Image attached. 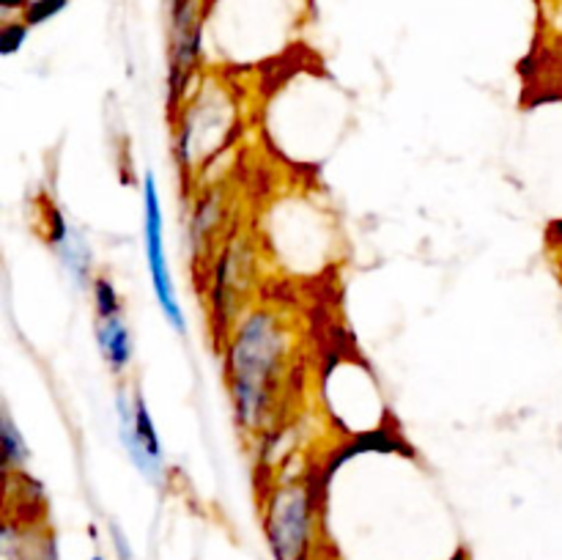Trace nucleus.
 <instances>
[{
    "instance_id": "f257e3e1",
    "label": "nucleus",
    "mask_w": 562,
    "mask_h": 560,
    "mask_svg": "<svg viewBox=\"0 0 562 560\" xmlns=\"http://www.w3.org/2000/svg\"><path fill=\"white\" fill-rule=\"evenodd\" d=\"M296 327L283 305L258 302L231 327L223 349V379L236 426L250 437L283 423L296 377Z\"/></svg>"
},
{
    "instance_id": "f03ea898",
    "label": "nucleus",
    "mask_w": 562,
    "mask_h": 560,
    "mask_svg": "<svg viewBox=\"0 0 562 560\" xmlns=\"http://www.w3.org/2000/svg\"><path fill=\"white\" fill-rule=\"evenodd\" d=\"M241 132V99L231 82L201 77L173 110V159L184 181L201 179L203 170L228 152Z\"/></svg>"
},
{
    "instance_id": "7ed1b4c3",
    "label": "nucleus",
    "mask_w": 562,
    "mask_h": 560,
    "mask_svg": "<svg viewBox=\"0 0 562 560\" xmlns=\"http://www.w3.org/2000/svg\"><path fill=\"white\" fill-rule=\"evenodd\" d=\"M324 481L316 472L274 478L261 497V527L272 560H313L322 541Z\"/></svg>"
},
{
    "instance_id": "20e7f679",
    "label": "nucleus",
    "mask_w": 562,
    "mask_h": 560,
    "mask_svg": "<svg viewBox=\"0 0 562 560\" xmlns=\"http://www.w3.org/2000/svg\"><path fill=\"white\" fill-rule=\"evenodd\" d=\"M256 269L258 253L252 245V234L234 225L220 250L214 253L206 272H203L209 324H212L217 346L223 344L231 327L239 322L241 313L252 305L250 296L256 289Z\"/></svg>"
},
{
    "instance_id": "39448f33",
    "label": "nucleus",
    "mask_w": 562,
    "mask_h": 560,
    "mask_svg": "<svg viewBox=\"0 0 562 560\" xmlns=\"http://www.w3.org/2000/svg\"><path fill=\"white\" fill-rule=\"evenodd\" d=\"M140 198H143V253H146L148 283H151L154 300H157V307L165 316V322H168V327L173 329V333L187 335V313L179 300V289H176L173 272H170L168 250H165L162 198H159V187H157V179H154V173L143 176Z\"/></svg>"
},
{
    "instance_id": "423d86ee",
    "label": "nucleus",
    "mask_w": 562,
    "mask_h": 560,
    "mask_svg": "<svg viewBox=\"0 0 562 560\" xmlns=\"http://www.w3.org/2000/svg\"><path fill=\"white\" fill-rule=\"evenodd\" d=\"M209 0H170L168 108L173 113L201 80L203 22Z\"/></svg>"
},
{
    "instance_id": "0eeeda50",
    "label": "nucleus",
    "mask_w": 562,
    "mask_h": 560,
    "mask_svg": "<svg viewBox=\"0 0 562 560\" xmlns=\"http://www.w3.org/2000/svg\"><path fill=\"white\" fill-rule=\"evenodd\" d=\"M115 417H119V439L135 470L151 486H168V459L159 443L157 426L148 412L146 399L135 388H119L115 393Z\"/></svg>"
},
{
    "instance_id": "6e6552de",
    "label": "nucleus",
    "mask_w": 562,
    "mask_h": 560,
    "mask_svg": "<svg viewBox=\"0 0 562 560\" xmlns=\"http://www.w3.org/2000/svg\"><path fill=\"white\" fill-rule=\"evenodd\" d=\"M231 228L234 225H231V203L225 187H209V190L195 192L190 217H187V245H190L192 264L201 278Z\"/></svg>"
},
{
    "instance_id": "1a4fd4ad",
    "label": "nucleus",
    "mask_w": 562,
    "mask_h": 560,
    "mask_svg": "<svg viewBox=\"0 0 562 560\" xmlns=\"http://www.w3.org/2000/svg\"><path fill=\"white\" fill-rule=\"evenodd\" d=\"M42 239L53 247V253L58 256L60 267L66 269L71 280L77 285H91V247H88L86 236L75 228V225L66 220V214L60 209L47 206V212L42 214Z\"/></svg>"
},
{
    "instance_id": "9d476101",
    "label": "nucleus",
    "mask_w": 562,
    "mask_h": 560,
    "mask_svg": "<svg viewBox=\"0 0 562 560\" xmlns=\"http://www.w3.org/2000/svg\"><path fill=\"white\" fill-rule=\"evenodd\" d=\"M0 560H60L58 544L42 519L5 516Z\"/></svg>"
},
{
    "instance_id": "9b49d317",
    "label": "nucleus",
    "mask_w": 562,
    "mask_h": 560,
    "mask_svg": "<svg viewBox=\"0 0 562 560\" xmlns=\"http://www.w3.org/2000/svg\"><path fill=\"white\" fill-rule=\"evenodd\" d=\"M360 453H412L409 445L401 439L398 432H387V428H371V432L355 434L351 439H346L340 448H335L333 453L327 456V464L318 470L324 486H327L329 475H335L338 467H344L349 459H357Z\"/></svg>"
},
{
    "instance_id": "f8f14e48",
    "label": "nucleus",
    "mask_w": 562,
    "mask_h": 560,
    "mask_svg": "<svg viewBox=\"0 0 562 560\" xmlns=\"http://www.w3.org/2000/svg\"><path fill=\"white\" fill-rule=\"evenodd\" d=\"M97 346L104 366L113 373H126L135 357V338L130 333V324L124 316L97 318Z\"/></svg>"
},
{
    "instance_id": "ddd939ff",
    "label": "nucleus",
    "mask_w": 562,
    "mask_h": 560,
    "mask_svg": "<svg viewBox=\"0 0 562 560\" xmlns=\"http://www.w3.org/2000/svg\"><path fill=\"white\" fill-rule=\"evenodd\" d=\"M0 439H3V464H5V472L25 470L27 456H31V450H27L25 437H22V432H20V428H16V423L11 421L9 412H3V417H0Z\"/></svg>"
},
{
    "instance_id": "4468645a",
    "label": "nucleus",
    "mask_w": 562,
    "mask_h": 560,
    "mask_svg": "<svg viewBox=\"0 0 562 560\" xmlns=\"http://www.w3.org/2000/svg\"><path fill=\"white\" fill-rule=\"evenodd\" d=\"M91 300H93V313H97V318L124 316V300H121L119 289H115V283L108 278V275H97V278H93Z\"/></svg>"
},
{
    "instance_id": "2eb2a0df",
    "label": "nucleus",
    "mask_w": 562,
    "mask_h": 560,
    "mask_svg": "<svg viewBox=\"0 0 562 560\" xmlns=\"http://www.w3.org/2000/svg\"><path fill=\"white\" fill-rule=\"evenodd\" d=\"M69 3L71 0H31L20 16L31 27H38V25H44V22L55 20V16H58Z\"/></svg>"
},
{
    "instance_id": "dca6fc26",
    "label": "nucleus",
    "mask_w": 562,
    "mask_h": 560,
    "mask_svg": "<svg viewBox=\"0 0 562 560\" xmlns=\"http://www.w3.org/2000/svg\"><path fill=\"white\" fill-rule=\"evenodd\" d=\"M27 33H31V25L25 20H5L3 27H0V53L14 55L20 53L22 44L27 42Z\"/></svg>"
},
{
    "instance_id": "f3484780",
    "label": "nucleus",
    "mask_w": 562,
    "mask_h": 560,
    "mask_svg": "<svg viewBox=\"0 0 562 560\" xmlns=\"http://www.w3.org/2000/svg\"><path fill=\"white\" fill-rule=\"evenodd\" d=\"M31 3V0H0V9H3V14H14V11H25V5Z\"/></svg>"
},
{
    "instance_id": "a211bd4d",
    "label": "nucleus",
    "mask_w": 562,
    "mask_h": 560,
    "mask_svg": "<svg viewBox=\"0 0 562 560\" xmlns=\"http://www.w3.org/2000/svg\"><path fill=\"white\" fill-rule=\"evenodd\" d=\"M88 560H104V558H102V555H93V558H88Z\"/></svg>"
}]
</instances>
